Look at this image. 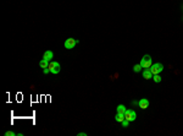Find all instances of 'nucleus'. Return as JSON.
Instances as JSON below:
<instances>
[{"label":"nucleus","mask_w":183,"mask_h":136,"mask_svg":"<svg viewBox=\"0 0 183 136\" xmlns=\"http://www.w3.org/2000/svg\"><path fill=\"white\" fill-rule=\"evenodd\" d=\"M141 65L143 69H146V67H150L153 65V59H151L150 55H144L141 60Z\"/></svg>","instance_id":"nucleus-1"},{"label":"nucleus","mask_w":183,"mask_h":136,"mask_svg":"<svg viewBox=\"0 0 183 136\" xmlns=\"http://www.w3.org/2000/svg\"><path fill=\"white\" fill-rule=\"evenodd\" d=\"M150 71L153 72V75H158V74L164 71V65L161 63H155L150 66Z\"/></svg>","instance_id":"nucleus-2"},{"label":"nucleus","mask_w":183,"mask_h":136,"mask_svg":"<svg viewBox=\"0 0 183 136\" xmlns=\"http://www.w3.org/2000/svg\"><path fill=\"white\" fill-rule=\"evenodd\" d=\"M49 69H50V72L51 74H59L61 70V66L60 64L57 63V61H50V64H49Z\"/></svg>","instance_id":"nucleus-3"},{"label":"nucleus","mask_w":183,"mask_h":136,"mask_svg":"<svg viewBox=\"0 0 183 136\" xmlns=\"http://www.w3.org/2000/svg\"><path fill=\"white\" fill-rule=\"evenodd\" d=\"M137 118V113L133 109H126L125 112V119H127L128 122H134Z\"/></svg>","instance_id":"nucleus-4"},{"label":"nucleus","mask_w":183,"mask_h":136,"mask_svg":"<svg viewBox=\"0 0 183 136\" xmlns=\"http://www.w3.org/2000/svg\"><path fill=\"white\" fill-rule=\"evenodd\" d=\"M78 43V39H75V38H67L64 43L66 49H73L76 47V44Z\"/></svg>","instance_id":"nucleus-5"},{"label":"nucleus","mask_w":183,"mask_h":136,"mask_svg":"<svg viewBox=\"0 0 183 136\" xmlns=\"http://www.w3.org/2000/svg\"><path fill=\"white\" fill-rule=\"evenodd\" d=\"M138 105L141 109H146L149 107V101L146 98H142L141 101H138Z\"/></svg>","instance_id":"nucleus-6"},{"label":"nucleus","mask_w":183,"mask_h":136,"mask_svg":"<svg viewBox=\"0 0 183 136\" xmlns=\"http://www.w3.org/2000/svg\"><path fill=\"white\" fill-rule=\"evenodd\" d=\"M153 72L150 71V67H146V69H144V71H143V77L145 79V80H150V79H153Z\"/></svg>","instance_id":"nucleus-7"},{"label":"nucleus","mask_w":183,"mask_h":136,"mask_svg":"<svg viewBox=\"0 0 183 136\" xmlns=\"http://www.w3.org/2000/svg\"><path fill=\"white\" fill-rule=\"evenodd\" d=\"M53 56H54V53L51 50H47V52L43 54V59H47V60L50 61L53 59Z\"/></svg>","instance_id":"nucleus-8"},{"label":"nucleus","mask_w":183,"mask_h":136,"mask_svg":"<svg viewBox=\"0 0 183 136\" xmlns=\"http://www.w3.org/2000/svg\"><path fill=\"white\" fill-rule=\"evenodd\" d=\"M49 64H50V61L47 60V59H42V60L39 61V66L42 67V69H45V67H49Z\"/></svg>","instance_id":"nucleus-9"},{"label":"nucleus","mask_w":183,"mask_h":136,"mask_svg":"<svg viewBox=\"0 0 183 136\" xmlns=\"http://www.w3.org/2000/svg\"><path fill=\"white\" fill-rule=\"evenodd\" d=\"M115 120L118 123H122L125 120V114H121V113H116V115H115Z\"/></svg>","instance_id":"nucleus-10"},{"label":"nucleus","mask_w":183,"mask_h":136,"mask_svg":"<svg viewBox=\"0 0 183 136\" xmlns=\"http://www.w3.org/2000/svg\"><path fill=\"white\" fill-rule=\"evenodd\" d=\"M116 110H117V113H121V114H125V112H126V108H125V105H123V104H120V105H117V108H116Z\"/></svg>","instance_id":"nucleus-11"},{"label":"nucleus","mask_w":183,"mask_h":136,"mask_svg":"<svg viewBox=\"0 0 183 136\" xmlns=\"http://www.w3.org/2000/svg\"><path fill=\"white\" fill-rule=\"evenodd\" d=\"M153 79H154V82H156V84H159V82H161V80H162V77L158 74V75H154L153 76Z\"/></svg>","instance_id":"nucleus-12"},{"label":"nucleus","mask_w":183,"mask_h":136,"mask_svg":"<svg viewBox=\"0 0 183 136\" xmlns=\"http://www.w3.org/2000/svg\"><path fill=\"white\" fill-rule=\"evenodd\" d=\"M142 69H143V67H142L141 64H138V65H134V66H133V71H134V72H139Z\"/></svg>","instance_id":"nucleus-13"},{"label":"nucleus","mask_w":183,"mask_h":136,"mask_svg":"<svg viewBox=\"0 0 183 136\" xmlns=\"http://www.w3.org/2000/svg\"><path fill=\"white\" fill-rule=\"evenodd\" d=\"M121 124H122V126H123V127H127V126H128V124H129V122H128L127 119H125V120H123Z\"/></svg>","instance_id":"nucleus-14"},{"label":"nucleus","mask_w":183,"mask_h":136,"mask_svg":"<svg viewBox=\"0 0 183 136\" xmlns=\"http://www.w3.org/2000/svg\"><path fill=\"white\" fill-rule=\"evenodd\" d=\"M17 134H15V132H12V131H6L5 132V136H16Z\"/></svg>","instance_id":"nucleus-15"},{"label":"nucleus","mask_w":183,"mask_h":136,"mask_svg":"<svg viewBox=\"0 0 183 136\" xmlns=\"http://www.w3.org/2000/svg\"><path fill=\"white\" fill-rule=\"evenodd\" d=\"M43 72L47 75V74H49V72H50V69H49V67H45V69H43Z\"/></svg>","instance_id":"nucleus-16"},{"label":"nucleus","mask_w":183,"mask_h":136,"mask_svg":"<svg viewBox=\"0 0 183 136\" xmlns=\"http://www.w3.org/2000/svg\"><path fill=\"white\" fill-rule=\"evenodd\" d=\"M78 136H87V134H85V132H80Z\"/></svg>","instance_id":"nucleus-17"},{"label":"nucleus","mask_w":183,"mask_h":136,"mask_svg":"<svg viewBox=\"0 0 183 136\" xmlns=\"http://www.w3.org/2000/svg\"><path fill=\"white\" fill-rule=\"evenodd\" d=\"M132 105H138V102H137V101H133V102H132Z\"/></svg>","instance_id":"nucleus-18"}]
</instances>
